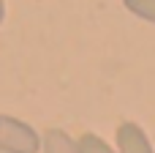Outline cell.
Listing matches in <instances>:
<instances>
[{
    "mask_svg": "<svg viewBox=\"0 0 155 153\" xmlns=\"http://www.w3.org/2000/svg\"><path fill=\"white\" fill-rule=\"evenodd\" d=\"M41 137L38 131L11 115H0V151L3 153H38Z\"/></svg>",
    "mask_w": 155,
    "mask_h": 153,
    "instance_id": "cell-1",
    "label": "cell"
},
{
    "mask_svg": "<svg viewBox=\"0 0 155 153\" xmlns=\"http://www.w3.org/2000/svg\"><path fill=\"white\" fill-rule=\"evenodd\" d=\"M117 151L120 153H155L150 145V137L144 134V129L139 123H120L117 126Z\"/></svg>",
    "mask_w": 155,
    "mask_h": 153,
    "instance_id": "cell-2",
    "label": "cell"
},
{
    "mask_svg": "<svg viewBox=\"0 0 155 153\" xmlns=\"http://www.w3.org/2000/svg\"><path fill=\"white\" fill-rule=\"evenodd\" d=\"M44 153H76V142L60 131V129H49L44 134Z\"/></svg>",
    "mask_w": 155,
    "mask_h": 153,
    "instance_id": "cell-3",
    "label": "cell"
},
{
    "mask_svg": "<svg viewBox=\"0 0 155 153\" xmlns=\"http://www.w3.org/2000/svg\"><path fill=\"white\" fill-rule=\"evenodd\" d=\"M76 153H114V151H112V145L106 140H101L98 134L87 131V134H82L76 140Z\"/></svg>",
    "mask_w": 155,
    "mask_h": 153,
    "instance_id": "cell-4",
    "label": "cell"
},
{
    "mask_svg": "<svg viewBox=\"0 0 155 153\" xmlns=\"http://www.w3.org/2000/svg\"><path fill=\"white\" fill-rule=\"evenodd\" d=\"M123 5H125L134 16H139V19L155 25V0H123Z\"/></svg>",
    "mask_w": 155,
    "mask_h": 153,
    "instance_id": "cell-5",
    "label": "cell"
},
{
    "mask_svg": "<svg viewBox=\"0 0 155 153\" xmlns=\"http://www.w3.org/2000/svg\"><path fill=\"white\" fill-rule=\"evenodd\" d=\"M3 19H5V0H0V25H3Z\"/></svg>",
    "mask_w": 155,
    "mask_h": 153,
    "instance_id": "cell-6",
    "label": "cell"
}]
</instances>
